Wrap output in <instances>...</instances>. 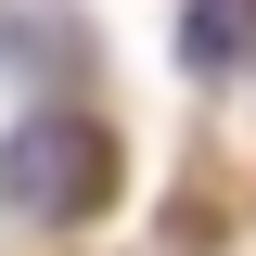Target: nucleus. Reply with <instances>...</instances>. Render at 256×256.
Here are the masks:
<instances>
[{
	"label": "nucleus",
	"instance_id": "obj_1",
	"mask_svg": "<svg viewBox=\"0 0 256 256\" xmlns=\"http://www.w3.org/2000/svg\"><path fill=\"white\" fill-rule=\"evenodd\" d=\"M102 180H116V154H102L90 116H26L13 141H0V205L38 218V230H52V218H90Z\"/></svg>",
	"mask_w": 256,
	"mask_h": 256
},
{
	"label": "nucleus",
	"instance_id": "obj_2",
	"mask_svg": "<svg viewBox=\"0 0 256 256\" xmlns=\"http://www.w3.org/2000/svg\"><path fill=\"white\" fill-rule=\"evenodd\" d=\"M244 52H256V0H192V26H180V64H192V77H230Z\"/></svg>",
	"mask_w": 256,
	"mask_h": 256
}]
</instances>
